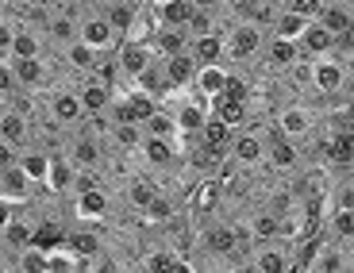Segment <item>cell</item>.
<instances>
[{
	"instance_id": "cell-1",
	"label": "cell",
	"mask_w": 354,
	"mask_h": 273,
	"mask_svg": "<svg viewBox=\"0 0 354 273\" xmlns=\"http://www.w3.org/2000/svg\"><path fill=\"white\" fill-rule=\"evenodd\" d=\"M308 81L319 97H339L343 88H351V66H343L331 54H319L308 58Z\"/></svg>"
},
{
	"instance_id": "cell-2",
	"label": "cell",
	"mask_w": 354,
	"mask_h": 273,
	"mask_svg": "<svg viewBox=\"0 0 354 273\" xmlns=\"http://www.w3.org/2000/svg\"><path fill=\"white\" fill-rule=\"evenodd\" d=\"M262 43H266L262 27L243 19L231 31H223V62H250V58L262 54Z\"/></svg>"
},
{
	"instance_id": "cell-3",
	"label": "cell",
	"mask_w": 354,
	"mask_h": 273,
	"mask_svg": "<svg viewBox=\"0 0 354 273\" xmlns=\"http://www.w3.org/2000/svg\"><path fill=\"white\" fill-rule=\"evenodd\" d=\"M312 127H316V115H312V108H304V104H289V108L277 112V131H281L289 142H297V147H301L304 139H312Z\"/></svg>"
},
{
	"instance_id": "cell-4",
	"label": "cell",
	"mask_w": 354,
	"mask_h": 273,
	"mask_svg": "<svg viewBox=\"0 0 354 273\" xmlns=\"http://www.w3.org/2000/svg\"><path fill=\"white\" fill-rule=\"evenodd\" d=\"M151 43L147 39H120L115 43V66H120V73L127 77V85H131V77L142 70V66L151 62Z\"/></svg>"
},
{
	"instance_id": "cell-5",
	"label": "cell",
	"mask_w": 354,
	"mask_h": 273,
	"mask_svg": "<svg viewBox=\"0 0 354 273\" xmlns=\"http://www.w3.org/2000/svg\"><path fill=\"white\" fill-rule=\"evenodd\" d=\"M77 100H81V112H104L108 100H112V85L100 77H93V73H77Z\"/></svg>"
},
{
	"instance_id": "cell-6",
	"label": "cell",
	"mask_w": 354,
	"mask_h": 273,
	"mask_svg": "<svg viewBox=\"0 0 354 273\" xmlns=\"http://www.w3.org/2000/svg\"><path fill=\"white\" fill-rule=\"evenodd\" d=\"M139 154L147 158L151 169H174L181 158V147L174 139H154V135H142L139 139Z\"/></svg>"
},
{
	"instance_id": "cell-7",
	"label": "cell",
	"mask_w": 354,
	"mask_h": 273,
	"mask_svg": "<svg viewBox=\"0 0 354 273\" xmlns=\"http://www.w3.org/2000/svg\"><path fill=\"white\" fill-rule=\"evenodd\" d=\"M77 39H81V43H88L93 50H115L120 31H115L104 16H88V19H81V23H77Z\"/></svg>"
},
{
	"instance_id": "cell-8",
	"label": "cell",
	"mask_w": 354,
	"mask_h": 273,
	"mask_svg": "<svg viewBox=\"0 0 354 273\" xmlns=\"http://www.w3.org/2000/svg\"><path fill=\"white\" fill-rule=\"evenodd\" d=\"M50 120L58 127H77L81 120H85V112H81V100L73 88H54L50 93Z\"/></svg>"
},
{
	"instance_id": "cell-9",
	"label": "cell",
	"mask_w": 354,
	"mask_h": 273,
	"mask_svg": "<svg viewBox=\"0 0 354 273\" xmlns=\"http://www.w3.org/2000/svg\"><path fill=\"white\" fill-rule=\"evenodd\" d=\"M227 154L235 162H239L243 169L247 166H258L262 162V154H266V147H262V135L258 131H250V127H243V131H235L231 135V147H227Z\"/></svg>"
},
{
	"instance_id": "cell-10",
	"label": "cell",
	"mask_w": 354,
	"mask_h": 273,
	"mask_svg": "<svg viewBox=\"0 0 354 273\" xmlns=\"http://www.w3.org/2000/svg\"><path fill=\"white\" fill-rule=\"evenodd\" d=\"M262 50H266V62L274 66V70H292V66L304 62V50L292 43V39L270 35V43H262Z\"/></svg>"
},
{
	"instance_id": "cell-11",
	"label": "cell",
	"mask_w": 354,
	"mask_h": 273,
	"mask_svg": "<svg viewBox=\"0 0 354 273\" xmlns=\"http://www.w3.org/2000/svg\"><path fill=\"white\" fill-rule=\"evenodd\" d=\"M147 43H151L154 54H177V50H189V31L174 23H154Z\"/></svg>"
},
{
	"instance_id": "cell-12",
	"label": "cell",
	"mask_w": 354,
	"mask_h": 273,
	"mask_svg": "<svg viewBox=\"0 0 354 273\" xmlns=\"http://www.w3.org/2000/svg\"><path fill=\"white\" fill-rule=\"evenodd\" d=\"M262 147H266L262 158H270V166H274V169H292V166H297V142H289L277 127L262 139Z\"/></svg>"
},
{
	"instance_id": "cell-13",
	"label": "cell",
	"mask_w": 354,
	"mask_h": 273,
	"mask_svg": "<svg viewBox=\"0 0 354 273\" xmlns=\"http://www.w3.org/2000/svg\"><path fill=\"white\" fill-rule=\"evenodd\" d=\"M316 23H324L331 35L339 31H354V19H351V0H324L316 12Z\"/></svg>"
},
{
	"instance_id": "cell-14",
	"label": "cell",
	"mask_w": 354,
	"mask_h": 273,
	"mask_svg": "<svg viewBox=\"0 0 354 273\" xmlns=\"http://www.w3.org/2000/svg\"><path fill=\"white\" fill-rule=\"evenodd\" d=\"M331 43H335V35H331L324 23H316V19H308L301 31V39H297V46L304 50V58H319V54H331Z\"/></svg>"
},
{
	"instance_id": "cell-15",
	"label": "cell",
	"mask_w": 354,
	"mask_h": 273,
	"mask_svg": "<svg viewBox=\"0 0 354 273\" xmlns=\"http://www.w3.org/2000/svg\"><path fill=\"white\" fill-rule=\"evenodd\" d=\"M66 162H70L73 169H97L100 166V147H97V135H77V139L70 142V150H66Z\"/></svg>"
},
{
	"instance_id": "cell-16",
	"label": "cell",
	"mask_w": 354,
	"mask_h": 273,
	"mask_svg": "<svg viewBox=\"0 0 354 273\" xmlns=\"http://www.w3.org/2000/svg\"><path fill=\"white\" fill-rule=\"evenodd\" d=\"M12 73H16V85L19 88H43L46 85V66H43V54L35 58H8Z\"/></svg>"
},
{
	"instance_id": "cell-17",
	"label": "cell",
	"mask_w": 354,
	"mask_h": 273,
	"mask_svg": "<svg viewBox=\"0 0 354 273\" xmlns=\"http://www.w3.org/2000/svg\"><path fill=\"white\" fill-rule=\"evenodd\" d=\"M166 62V77H169V88H185L193 85V73H196V58L189 50H177V54H162Z\"/></svg>"
},
{
	"instance_id": "cell-18",
	"label": "cell",
	"mask_w": 354,
	"mask_h": 273,
	"mask_svg": "<svg viewBox=\"0 0 354 273\" xmlns=\"http://www.w3.org/2000/svg\"><path fill=\"white\" fill-rule=\"evenodd\" d=\"M31 189H35V181L24 173V166H8V169H0V196H8V200L24 204L27 196H31Z\"/></svg>"
},
{
	"instance_id": "cell-19",
	"label": "cell",
	"mask_w": 354,
	"mask_h": 273,
	"mask_svg": "<svg viewBox=\"0 0 354 273\" xmlns=\"http://www.w3.org/2000/svg\"><path fill=\"white\" fill-rule=\"evenodd\" d=\"M223 81H227V66L223 62H208V66H196V73H193V93L196 97H216L223 88Z\"/></svg>"
},
{
	"instance_id": "cell-20",
	"label": "cell",
	"mask_w": 354,
	"mask_h": 273,
	"mask_svg": "<svg viewBox=\"0 0 354 273\" xmlns=\"http://www.w3.org/2000/svg\"><path fill=\"white\" fill-rule=\"evenodd\" d=\"M0 139L12 142L16 150L27 147V142H31V120L19 115V112H12V108H4V112H0Z\"/></svg>"
},
{
	"instance_id": "cell-21",
	"label": "cell",
	"mask_w": 354,
	"mask_h": 273,
	"mask_svg": "<svg viewBox=\"0 0 354 273\" xmlns=\"http://www.w3.org/2000/svg\"><path fill=\"white\" fill-rule=\"evenodd\" d=\"M62 243H66V247H70L77 258H81V262H85V270H88V262H97V258H100V250H104V247H100V238L93 235L88 227L66 231V238H62Z\"/></svg>"
},
{
	"instance_id": "cell-22",
	"label": "cell",
	"mask_w": 354,
	"mask_h": 273,
	"mask_svg": "<svg viewBox=\"0 0 354 273\" xmlns=\"http://www.w3.org/2000/svg\"><path fill=\"white\" fill-rule=\"evenodd\" d=\"M189 54L196 58V66L223 62V31H208V35L189 39Z\"/></svg>"
},
{
	"instance_id": "cell-23",
	"label": "cell",
	"mask_w": 354,
	"mask_h": 273,
	"mask_svg": "<svg viewBox=\"0 0 354 273\" xmlns=\"http://www.w3.org/2000/svg\"><path fill=\"white\" fill-rule=\"evenodd\" d=\"M19 166H24V173L31 177V181H35V185H43L46 181V169H50V154H46L43 147H31V142H27V147H19Z\"/></svg>"
},
{
	"instance_id": "cell-24",
	"label": "cell",
	"mask_w": 354,
	"mask_h": 273,
	"mask_svg": "<svg viewBox=\"0 0 354 273\" xmlns=\"http://www.w3.org/2000/svg\"><path fill=\"white\" fill-rule=\"evenodd\" d=\"M142 135H154V139H174L181 142V135H177V124H174V112H169L166 104H158L147 120H142Z\"/></svg>"
},
{
	"instance_id": "cell-25",
	"label": "cell",
	"mask_w": 354,
	"mask_h": 273,
	"mask_svg": "<svg viewBox=\"0 0 354 273\" xmlns=\"http://www.w3.org/2000/svg\"><path fill=\"white\" fill-rule=\"evenodd\" d=\"M250 254H254V258H250V265H254V270H262V273H285V270H289L285 250L274 247V238H270V243H258Z\"/></svg>"
},
{
	"instance_id": "cell-26",
	"label": "cell",
	"mask_w": 354,
	"mask_h": 273,
	"mask_svg": "<svg viewBox=\"0 0 354 273\" xmlns=\"http://www.w3.org/2000/svg\"><path fill=\"white\" fill-rule=\"evenodd\" d=\"M77 196V204H73V208H77V216L81 220H104L108 216V196H104V189H85V193H73Z\"/></svg>"
},
{
	"instance_id": "cell-27",
	"label": "cell",
	"mask_w": 354,
	"mask_h": 273,
	"mask_svg": "<svg viewBox=\"0 0 354 273\" xmlns=\"http://www.w3.org/2000/svg\"><path fill=\"white\" fill-rule=\"evenodd\" d=\"M142 270H154V273H166V270H193V262H185V254H177L174 247H158L142 258Z\"/></svg>"
},
{
	"instance_id": "cell-28",
	"label": "cell",
	"mask_w": 354,
	"mask_h": 273,
	"mask_svg": "<svg viewBox=\"0 0 354 273\" xmlns=\"http://www.w3.org/2000/svg\"><path fill=\"white\" fill-rule=\"evenodd\" d=\"M43 31L50 35L54 46H66V43H73V39H77V19H73L70 12H58V16H46Z\"/></svg>"
},
{
	"instance_id": "cell-29",
	"label": "cell",
	"mask_w": 354,
	"mask_h": 273,
	"mask_svg": "<svg viewBox=\"0 0 354 273\" xmlns=\"http://www.w3.org/2000/svg\"><path fill=\"white\" fill-rule=\"evenodd\" d=\"M66 238V227L58 220H35L31 223V243L27 247H39V250H50Z\"/></svg>"
},
{
	"instance_id": "cell-30",
	"label": "cell",
	"mask_w": 354,
	"mask_h": 273,
	"mask_svg": "<svg viewBox=\"0 0 354 273\" xmlns=\"http://www.w3.org/2000/svg\"><path fill=\"white\" fill-rule=\"evenodd\" d=\"M31 223H35V220H24V216H19V208H16V216L0 227V238L8 243V250H24L27 243H31Z\"/></svg>"
},
{
	"instance_id": "cell-31",
	"label": "cell",
	"mask_w": 354,
	"mask_h": 273,
	"mask_svg": "<svg viewBox=\"0 0 354 273\" xmlns=\"http://www.w3.org/2000/svg\"><path fill=\"white\" fill-rule=\"evenodd\" d=\"M231 135H235V127L223 124L220 115L208 108V115H204V124H201V139L212 142V147H231Z\"/></svg>"
},
{
	"instance_id": "cell-32",
	"label": "cell",
	"mask_w": 354,
	"mask_h": 273,
	"mask_svg": "<svg viewBox=\"0 0 354 273\" xmlns=\"http://www.w3.org/2000/svg\"><path fill=\"white\" fill-rule=\"evenodd\" d=\"M70 181H73V166L66 162V154H50V169H46L43 189H54V193H62V189H70Z\"/></svg>"
},
{
	"instance_id": "cell-33",
	"label": "cell",
	"mask_w": 354,
	"mask_h": 273,
	"mask_svg": "<svg viewBox=\"0 0 354 273\" xmlns=\"http://www.w3.org/2000/svg\"><path fill=\"white\" fill-rule=\"evenodd\" d=\"M304 23H308V19L304 16H297V12H289V8H277V16H274V35L277 39H292V43H297V39H301V31H304Z\"/></svg>"
},
{
	"instance_id": "cell-34",
	"label": "cell",
	"mask_w": 354,
	"mask_h": 273,
	"mask_svg": "<svg viewBox=\"0 0 354 273\" xmlns=\"http://www.w3.org/2000/svg\"><path fill=\"white\" fill-rule=\"evenodd\" d=\"M35 54H43L39 35L31 27H16V31H12V54L8 58H35Z\"/></svg>"
},
{
	"instance_id": "cell-35",
	"label": "cell",
	"mask_w": 354,
	"mask_h": 273,
	"mask_svg": "<svg viewBox=\"0 0 354 273\" xmlns=\"http://www.w3.org/2000/svg\"><path fill=\"white\" fill-rule=\"evenodd\" d=\"M185 31H189V39H196V35H208V31H227V27L216 23L212 8H196L193 4V12H189V19H185Z\"/></svg>"
},
{
	"instance_id": "cell-36",
	"label": "cell",
	"mask_w": 354,
	"mask_h": 273,
	"mask_svg": "<svg viewBox=\"0 0 354 273\" xmlns=\"http://www.w3.org/2000/svg\"><path fill=\"white\" fill-rule=\"evenodd\" d=\"M189 12H193V0H166L154 8V19L158 23H174V27H185Z\"/></svg>"
},
{
	"instance_id": "cell-37",
	"label": "cell",
	"mask_w": 354,
	"mask_h": 273,
	"mask_svg": "<svg viewBox=\"0 0 354 273\" xmlns=\"http://www.w3.org/2000/svg\"><path fill=\"white\" fill-rule=\"evenodd\" d=\"M62 50H66V62H70L73 73H88V66H93V58H97V50H93L88 43H81V39L66 43Z\"/></svg>"
},
{
	"instance_id": "cell-38",
	"label": "cell",
	"mask_w": 354,
	"mask_h": 273,
	"mask_svg": "<svg viewBox=\"0 0 354 273\" xmlns=\"http://www.w3.org/2000/svg\"><path fill=\"white\" fill-rule=\"evenodd\" d=\"M174 211H177L174 200L158 189V193L147 200V208H142V220H147V223H169V220H174Z\"/></svg>"
},
{
	"instance_id": "cell-39",
	"label": "cell",
	"mask_w": 354,
	"mask_h": 273,
	"mask_svg": "<svg viewBox=\"0 0 354 273\" xmlns=\"http://www.w3.org/2000/svg\"><path fill=\"white\" fill-rule=\"evenodd\" d=\"M216 204H220V181H212V177L196 181L193 185V208L196 211H212Z\"/></svg>"
},
{
	"instance_id": "cell-40",
	"label": "cell",
	"mask_w": 354,
	"mask_h": 273,
	"mask_svg": "<svg viewBox=\"0 0 354 273\" xmlns=\"http://www.w3.org/2000/svg\"><path fill=\"white\" fill-rule=\"evenodd\" d=\"M124 97H127V104H131V115H135V124H142L147 115L158 108V100L151 97V93H142V88H135V85H127L124 88Z\"/></svg>"
},
{
	"instance_id": "cell-41",
	"label": "cell",
	"mask_w": 354,
	"mask_h": 273,
	"mask_svg": "<svg viewBox=\"0 0 354 273\" xmlns=\"http://www.w3.org/2000/svg\"><path fill=\"white\" fill-rule=\"evenodd\" d=\"M328 235H335V238H351L354 235V211L351 208H335L331 211L328 208Z\"/></svg>"
},
{
	"instance_id": "cell-42",
	"label": "cell",
	"mask_w": 354,
	"mask_h": 273,
	"mask_svg": "<svg viewBox=\"0 0 354 273\" xmlns=\"http://www.w3.org/2000/svg\"><path fill=\"white\" fill-rule=\"evenodd\" d=\"M112 142L120 150H139V139H142V124H112Z\"/></svg>"
},
{
	"instance_id": "cell-43",
	"label": "cell",
	"mask_w": 354,
	"mask_h": 273,
	"mask_svg": "<svg viewBox=\"0 0 354 273\" xmlns=\"http://www.w3.org/2000/svg\"><path fill=\"white\" fill-rule=\"evenodd\" d=\"M158 193V181H154V177H135L131 181V189H127V200H131V208H147V200H151V196Z\"/></svg>"
},
{
	"instance_id": "cell-44",
	"label": "cell",
	"mask_w": 354,
	"mask_h": 273,
	"mask_svg": "<svg viewBox=\"0 0 354 273\" xmlns=\"http://www.w3.org/2000/svg\"><path fill=\"white\" fill-rule=\"evenodd\" d=\"M131 12H135V0H112V4H108V12H104V19L115 27V31H120V35H124L127 23H131Z\"/></svg>"
},
{
	"instance_id": "cell-45",
	"label": "cell",
	"mask_w": 354,
	"mask_h": 273,
	"mask_svg": "<svg viewBox=\"0 0 354 273\" xmlns=\"http://www.w3.org/2000/svg\"><path fill=\"white\" fill-rule=\"evenodd\" d=\"M250 238H254V243H270V238H277V216L274 211H258L254 223H250Z\"/></svg>"
},
{
	"instance_id": "cell-46",
	"label": "cell",
	"mask_w": 354,
	"mask_h": 273,
	"mask_svg": "<svg viewBox=\"0 0 354 273\" xmlns=\"http://www.w3.org/2000/svg\"><path fill=\"white\" fill-rule=\"evenodd\" d=\"M19 270L46 273V250H39V247H24V250H19Z\"/></svg>"
},
{
	"instance_id": "cell-47",
	"label": "cell",
	"mask_w": 354,
	"mask_h": 273,
	"mask_svg": "<svg viewBox=\"0 0 354 273\" xmlns=\"http://www.w3.org/2000/svg\"><path fill=\"white\" fill-rule=\"evenodd\" d=\"M16 73H12V66H8V58H0V100L4 97H12L16 93Z\"/></svg>"
},
{
	"instance_id": "cell-48",
	"label": "cell",
	"mask_w": 354,
	"mask_h": 273,
	"mask_svg": "<svg viewBox=\"0 0 354 273\" xmlns=\"http://www.w3.org/2000/svg\"><path fill=\"white\" fill-rule=\"evenodd\" d=\"M319 4H324V0H285V8L297 12V16H304V19H316Z\"/></svg>"
},
{
	"instance_id": "cell-49",
	"label": "cell",
	"mask_w": 354,
	"mask_h": 273,
	"mask_svg": "<svg viewBox=\"0 0 354 273\" xmlns=\"http://www.w3.org/2000/svg\"><path fill=\"white\" fill-rule=\"evenodd\" d=\"M12 31H16V23L0 19V58H8L12 54Z\"/></svg>"
},
{
	"instance_id": "cell-50",
	"label": "cell",
	"mask_w": 354,
	"mask_h": 273,
	"mask_svg": "<svg viewBox=\"0 0 354 273\" xmlns=\"http://www.w3.org/2000/svg\"><path fill=\"white\" fill-rule=\"evenodd\" d=\"M16 158H19V150L12 147V142H4V139H0V169L16 166Z\"/></svg>"
},
{
	"instance_id": "cell-51",
	"label": "cell",
	"mask_w": 354,
	"mask_h": 273,
	"mask_svg": "<svg viewBox=\"0 0 354 273\" xmlns=\"http://www.w3.org/2000/svg\"><path fill=\"white\" fill-rule=\"evenodd\" d=\"M16 208H19L16 200H8V196H0V227H4V223H8L12 216H16Z\"/></svg>"
},
{
	"instance_id": "cell-52",
	"label": "cell",
	"mask_w": 354,
	"mask_h": 273,
	"mask_svg": "<svg viewBox=\"0 0 354 273\" xmlns=\"http://www.w3.org/2000/svg\"><path fill=\"white\" fill-rule=\"evenodd\" d=\"M196 8H212V12H220L223 8V0H193Z\"/></svg>"
},
{
	"instance_id": "cell-53",
	"label": "cell",
	"mask_w": 354,
	"mask_h": 273,
	"mask_svg": "<svg viewBox=\"0 0 354 273\" xmlns=\"http://www.w3.org/2000/svg\"><path fill=\"white\" fill-rule=\"evenodd\" d=\"M158 4H166V0H151V8H158Z\"/></svg>"
}]
</instances>
